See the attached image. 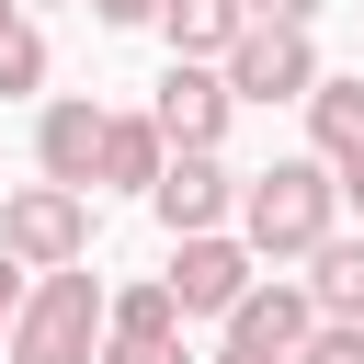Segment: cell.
I'll list each match as a JSON object with an SVG mask.
<instances>
[{"mask_svg":"<svg viewBox=\"0 0 364 364\" xmlns=\"http://www.w3.org/2000/svg\"><path fill=\"white\" fill-rule=\"evenodd\" d=\"M148 216H159L171 239L228 228V216H239V171H228L216 148H171V159H159V182H148Z\"/></svg>","mask_w":364,"mask_h":364,"instance_id":"obj_6","label":"cell"},{"mask_svg":"<svg viewBox=\"0 0 364 364\" xmlns=\"http://www.w3.org/2000/svg\"><path fill=\"white\" fill-rule=\"evenodd\" d=\"M307 296H318V318H364V239H318L307 250Z\"/></svg>","mask_w":364,"mask_h":364,"instance_id":"obj_13","label":"cell"},{"mask_svg":"<svg viewBox=\"0 0 364 364\" xmlns=\"http://www.w3.org/2000/svg\"><path fill=\"white\" fill-rule=\"evenodd\" d=\"M228 114H239V91H228V68H216V57H171V68H159L148 125H159L171 148H228Z\"/></svg>","mask_w":364,"mask_h":364,"instance_id":"obj_5","label":"cell"},{"mask_svg":"<svg viewBox=\"0 0 364 364\" xmlns=\"http://www.w3.org/2000/svg\"><path fill=\"white\" fill-rule=\"evenodd\" d=\"M0 250H11L23 273L91 262V193H68V182H23V193L0 205Z\"/></svg>","mask_w":364,"mask_h":364,"instance_id":"obj_3","label":"cell"},{"mask_svg":"<svg viewBox=\"0 0 364 364\" xmlns=\"http://www.w3.org/2000/svg\"><path fill=\"white\" fill-rule=\"evenodd\" d=\"M11 307H23V262L0 250V341H11Z\"/></svg>","mask_w":364,"mask_h":364,"instance_id":"obj_19","label":"cell"},{"mask_svg":"<svg viewBox=\"0 0 364 364\" xmlns=\"http://www.w3.org/2000/svg\"><path fill=\"white\" fill-rule=\"evenodd\" d=\"M91 364H182V341H125V330H102Z\"/></svg>","mask_w":364,"mask_h":364,"instance_id":"obj_17","label":"cell"},{"mask_svg":"<svg viewBox=\"0 0 364 364\" xmlns=\"http://www.w3.org/2000/svg\"><path fill=\"white\" fill-rule=\"evenodd\" d=\"M34 80H46V34H34V23H11V34H0V102H11V91H34Z\"/></svg>","mask_w":364,"mask_h":364,"instance_id":"obj_15","label":"cell"},{"mask_svg":"<svg viewBox=\"0 0 364 364\" xmlns=\"http://www.w3.org/2000/svg\"><path fill=\"white\" fill-rule=\"evenodd\" d=\"M330 216H341L330 159H273V171L239 182V239H250V262H307V250L330 239Z\"/></svg>","mask_w":364,"mask_h":364,"instance_id":"obj_1","label":"cell"},{"mask_svg":"<svg viewBox=\"0 0 364 364\" xmlns=\"http://www.w3.org/2000/svg\"><path fill=\"white\" fill-rule=\"evenodd\" d=\"M102 330H125V341H182V296L148 273V284H125V296L102 307Z\"/></svg>","mask_w":364,"mask_h":364,"instance_id":"obj_14","label":"cell"},{"mask_svg":"<svg viewBox=\"0 0 364 364\" xmlns=\"http://www.w3.org/2000/svg\"><path fill=\"white\" fill-rule=\"evenodd\" d=\"M307 330H318V296H307V284H250V296L228 307V341H239V353H284V364H296Z\"/></svg>","mask_w":364,"mask_h":364,"instance_id":"obj_8","label":"cell"},{"mask_svg":"<svg viewBox=\"0 0 364 364\" xmlns=\"http://www.w3.org/2000/svg\"><path fill=\"white\" fill-rule=\"evenodd\" d=\"M11 23H23V0H0V34H11Z\"/></svg>","mask_w":364,"mask_h":364,"instance_id":"obj_23","label":"cell"},{"mask_svg":"<svg viewBox=\"0 0 364 364\" xmlns=\"http://www.w3.org/2000/svg\"><path fill=\"white\" fill-rule=\"evenodd\" d=\"M159 159H171V136H159L148 114H102V171H91V182H114V193H148V182H159Z\"/></svg>","mask_w":364,"mask_h":364,"instance_id":"obj_10","label":"cell"},{"mask_svg":"<svg viewBox=\"0 0 364 364\" xmlns=\"http://www.w3.org/2000/svg\"><path fill=\"white\" fill-rule=\"evenodd\" d=\"M341 193H353V205H364V159H353V171H341Z\"/></svg>","mask_w":364,"mask_h":364,"instance_id":"obj_22","label":"cell"},{"mask_svg":"<svg viewBox=\"0 0 364 364\" xmlns=\"http://www.w3.org/2000/svg\"><path fill=\"white\" fill-rule=\"evenodd\" d=\"M239 23H250V0H159L171 57H228V46H239Z\"/></svg>","mask_w":364,"mask_h":364,"instance_id":"obj_11","label":"cell"},{"mask_svg":"<svg viewBox=\"0 0 364 364\" xmlns=\"http://www.w3.org/2000/svg\"><path fill=\"white\" fill-rule=\"evenodd\" d=\"M307 136H318L330 171H353V159H364V80H318V91H307Z\"/></svg>","mask_w":364,"mask_h":364,"instance_id":"obj_12","label":"cell"},{"mask_svg":"<svg viewBox=\"0 0 364 364\" xmlns=\"http://www.w3.org/2000/svg\"><path fill=\"white\" fill-rule=\"evenodd\" d=\"M91 23H114V34H136V23H159V0H91Z\"/></svg>","mask_w":364,"mask_h":364,"instance_id":"obj_18","label":"cell"},{"mask_svg":"<svg viewBox=\"0 0 364 364\" xmlns=\"http://www.w3.org/2000/svg\"><path fill=\"white\" fill-rule=\"evenodd\" d=\"M216 68H228L239 102H307V91H318V46H307V23H239V46H228Z\"/></svg>","mask_w":364,"mask_h":364,"instance_id":"obj_4","label":"cell"},{"mask_svg":"<svg viewBox=\"0 0 364 364\" xmlns=\"http://www.w3.org/2000/svg\"><path fill=\"white\" fill-rule=\"evenodd\" d=\"M171 296H182V318H228L250 284H262V262H250V239H228V228H193L182 250H171V273H159Z\"/></svg>","mask_w":364,"mask_h":364,"instance_id":"obj_7","label":"cell"},{"mask_svg":"<svg viewBox=\"0 0 364 364\" xmlns=\"http://www.w3.org/2000/svg\"><path fill=\"white\" fill-rule=\"evenodd\" d=\"M318 0H250V23H307Z\"/></svg>","mask_w":364,"mask_h":364,"instance_id":"obj_20","label":"cell"},{"mask_svg":"<svg viewBox=\"0 0 364 364\" xmlns=\"http://www.w3.org/2000/svg\"><path fill=\"white\" fill-rule=\"evenodd\" d=\"M216 364H284V353H239V341H228V353H216Z\"/></svg>","mask_w":364,"mask_h":364,"instance_id":"obj_21","label":"cell"},{"mask_svg":"<svg viewBox=\"0 0 364 364\" xmlns=\"http://www.w3.org/2000/svg\"><path fill=\"white\" fill-rule=\"evenodd\" d=\"M102 307H114V296H102V273H91V262H57V273H34V284H23V307H11V341H0V353H11V364H91V353H102Z\"/></svg>","mask_w":364,"mask_h":364,"instance_id":"obj_2","label":"cell"},{"mask_svg":"<svg viewBox=\"0 0 364 364\" xmlns=\"http://www.w3.org/2000/svg\"><path fill=\"white\" fill-rule=\"evenodd\" d=\"M34 159H46V182H68V193H91V171H102V102H46V125H34Z\"/></svg>","mask_w":364,"mask_h":364,"instance_id":"obj_9","label":"cell"},{"mask_svg":"<svg viewBox=\"0 0 364 364\" xmlns=\"http://www.w3.org/2000/svg\"><path fill=\"white\" fill-rule=\"evenodd\" d=\"M296 364H364V318H318L296 341Z\"/></svg>","mask_w":364,"mask_h":364,"instance_id":"obj_16","label":"cell"}]
</instances>
